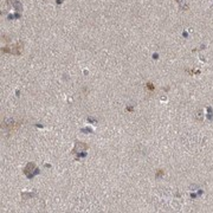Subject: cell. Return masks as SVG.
Wrapping results in <instances>:
<instances>
[{"mask_svg": "<svg viewBox=\"0 0 213 213\" xmlns=\"http://www.w3.org/2000/svg\"><path fill=\"white\" fill-rule=\"evenodd\" d=\"M88 148H89V146L87 143L76 141V146H75V148L72 149V154H78V153L81 154V152H85Z\"/></svg>", "mask_w": 213, "mask_h": 213, "instance_id": "3", "label": "cell"}, {"mask_svg": "<svg viewBox=\"0 0 213 213\" xmlns=\"http://www.w3.org/2000/svg\"><path fill=\"white\" fill-rule=\"evenodd\" d=\"M177 1H179V0H177Z\"/></svg>", "mask_w": 213, "mask_h": 213, "instance_id": "7", "label": "cell"}, {"mask_svg": "<svg viewBox=\"0 0 213 213\" xmlns=\"http://www.w3.org/2000/svg\"><path fill=\"white\" fill-rule=\"evenodd\" d=\"M146 88H147V89H149L150 91H153L154 89H155V88H154V85H153V84H152V83H150V82H148L147 84H146Z\"/></svg>", "mask_w": 213, "mask_h": 213, "instance_id": "5", "label": "cell"}, {"mask_svg": "<svg viewBox=\"0 0 213 213\" xmlns=\"http://www.w3.org/2000/svg\"><path fill=\"white\" fill-rule=\"evenodd\" d=\"M165 174V172H163V169H158V172H156V174H155V177L156 178H161L162 175Z\"/></svg>", "mask_w": 213, "mask_h": 213, "instance_id": "4", "label": "cell"}, {"mask_svg": "<svg viewBox=\"0 0 213 213\" xmlns=\"http://www.w3.org/2000/svg\"><path fill=\"white\" fill-rule=\"evenodd\" d=\"M127 110H128V111H133V107H129V108H127Z\"/></svg>", "mask_w": 213, "mask_h": 213, "instance_id": "6", "label": "cell"}, {"mask_svg": "<svg viewBox=\"0 0 213 213\" xmlns=\"http://www.w3.org/2000/svg\"><path fill=\"white\" fill-rule=\"evenodd\" d=\"M21 49H23V43L19 41V43L16 44V45L2 47V52L11 53V54H16V56H20V54H21Z\"/></svg>", "mask_w": 213, "mask_h": 213, "instance_id": "1", "label": "cell"}, {"mask_svg": "<svg viewBox=\"0 0 213 213\" xmlns=\"http://www.w3.org/2000/svg\"><path fill=\"white\" fill-rule=\"evenodd\" d=\"M24 174L29 179H32L33 177H36L37 174H39V169L37 168V166L33 163V162H29L26 167L24 168Z\"/></svg>", "mask_w": 213, "mask_h": 213, "instance_id": "2", "label": "cell"}]
</instances>
